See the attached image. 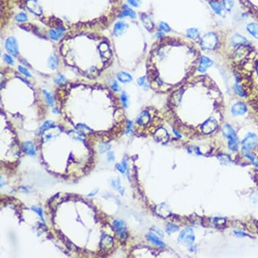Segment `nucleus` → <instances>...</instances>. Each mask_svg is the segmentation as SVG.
Segmentation results:
<instances>
[{"mask_svg": "<svg viewBox=\"0 0 258 258\" xmlns=\"http://www.w3.org/2000/svg\"><path fill=\"white\" fill-rule=\"evenodd\" d=\"M64 80V76H62V75H60V76H58V79L55 80V82H56V83H62V82H63Z\"/></svg>", "mask_w": 258, "mask_h": 258, "instance_id": "a19ab883", "label": "nucleus"}, {"mask_svg": "<svg viewBox=\"0 0 258 258\" xmlns=\"http://www.w3.org/2000/svg\"><path fill=\"white\" fill-rule=\"evenodd\" d=\"M53 112H56V113H58V112H59L58 111V110H57L56 109H54V110H53Z\"/></svg>", "mask_w": 258, "mask_h": 258, "instance_id": "49530a36", "label": "nucleus"}, {"mask_svg": "<svg viewBox=\"0 0 258 258\" xmlns=\"http://www.w3.org/2000/svg\"><path fill=\"white\" fill-rule=\"evenodd\" d=\"M131 127H132V122L129 120L128 121V125H127V130H126V134H128L130 132Z\"/></svg>", "mask_w": 258, "mask_h": 258, "instance_id": "79ce46f5", "label": "nucleus"}, {"mask_svg": "<svg viewBox=\"0 0 258 258\" xmlns=\"http://www.w3.org/2000/svg\"><path fill=\"white\" fill-rule=\"evenodd\" d=\"M43 93H44L45 96H46L47 104L50 106H52L53 105H54V99H53L52 95L50 93H47L46 91H43Z\"/></svg>", "mask_w": 258, "mask_h": 258, "instance_id": "cd10ccee", "label": "nucleus"}, {"mask_svg": "<svg viewBox=\"0 0 258 258\" xmlns=\"http://www.w3.org/2000/svg\"><path fill=\"white\" fill-rule=\"evenodd\" d=\"M116 168H117L118 170H119L122 174H124L125 170H126V169L124 168L123 166H122V165L119 164V163H116Z\"/></svg>", "mask_w": 258, "mask_h": 258, "instance_id": "4c0bfd02", "label": "nucleus"}, {"mask_svg": "<svg viewBox=\"0 0 258 258\" xmlns=\"http://www.w3.org/2000/svg\"><path fill=\"white\" fill-rule=\"evenodd\" d=\"M129 3L134 7H139L140 5L142 0H127Z\"/></svg>", "mask_w": 258, "mask_h": 258, "instance_id": "c9c22d12", "label": "nucleus"}, {"mask_svg": "<svg viewBox=\"0 0 258 258\" xmlns=\"http://www.w3.org/2000/svg\"><path fill=\"white\" fill-rule=\"evenodd\" d=\"M222 133L224 136L228 139L229 148L232 151H236L238 148V143H237V137L235 130L230 125L226 124L222 129Z\"/></svg>", "mask_w": 258, "mask_h": 258, "instance_id": "f257e3e1", "label": "nucleus"}, {"mask_svg": "<svg viewBox=\"0 0 258 258\" xmlns=\"http://www.w3.org/2000/svg\"><path fill=\"white\" fill-rule=\"evenodd\" d=\"M217 122L215 120L209 119L202 125V130L204 133L209 134L214 131L217 128Z\"/></svg>", "mask_w": 258, "mask_h": 258, "instance_id": "0eeeda50", "label": "nucleus"}, {"mask_svg": "<svg viewBox=\"0 0 258 258\" xmlns=\"http://www.w3.org/2000/svg\"><path fill=\"white\" fill-rule=\"evenodd\" d=\"M128 25L125 22H119L115 24L114 26V33L116 36H120L121 35L123 34V32L127 29Z\"/></svg>", "mask_w": 258, "mask_h": 258, "instance_id": "9b49d317", "label": "nucleus"}, {"mask_svg": "<svg viewBox=\"0 0 258 258\" xmlns=\"http://www.w3.org/2000/svg\"><path fill=\"white\" fill-rule=\"evenodd\" d=\"M194 240V232L191 228H186L180 234L179 242L185 246H190L193 243Z\"/></svg>", "mask_w": 258, "mask_h": 258, "instance_id": "7ed1b4c3", "label": "nucleus"}, {"mask_svg": "<svg viewBox=\"0 0 258 258\" xmlns=\"http://www.w3.org/2000/svg\"><path fill=\"white\" fill-rule=\"evenodd\" d=\"M218 39L214 33L210 32L205 35L201 41V46L204 50H213L216 46Z\"/></svg>", "mask_w": 258, "mask_h": 258, "instance_id": "f03ea898", "label": "nucleus"}, {"mask_svg": "<svg viewBox=\"0 0 258 258\" xmlns=\"http://www.w3.org/2000/svg\"><path fill=\"white\" fill-rule=\"evenodd\" d=\"M54 122L50 121V120H48L44 122V124L41 126L39 129V134H41L43 133L44 131H46V130L50 129L51 127H52L53 126H54Z\"/></svg>", "mask_w": 258, "mask_h": 258, "instance_id": "5701e85b", "label": "nucleus"}, {"mask_svg": "<svg viewBox=\"0 0 258 258\" xmlns=\"http://www.w3.org/2000/svg\"><path fill=\"white\" fill-rule=\"evenodd\" d=\"M159 27L161 30L165 31V32H169V31H171L170 27H169L168 24H166V22H159Z\"/></svg>", "mask_w": 258, "mask_h": 258, "instance_id": "2f4dec72", "label": "nucleus"}, {"mask_svg": "<svg viewBox=\"0 0 258 258\" xmlns=\"http://www.w3.org/2000/svg\"><path fill=\"white\" fill-rule=\"evenodd\" d=\"M210 5L216 14L220 16H222V17L225 16L226 10L224 7L223 3H221L218 1H212L210 2Z\"/></svg>", "mask_w": 258, "mask_h": 258, "instance_id": "423d86ee", "label": "nucleus"}, {"mask_svg": "<svg viewBox=\"0 0 258 258\" xmlns=\"http://www.w3.org/2000/svg\"><path fill=\"white\" fill-rule=\"evenodd\" d=\"M22 149L24 152L28 155H31V156H35L36 154L35 146L33 145V143L31 141L24 142L22 144Z\"/></svg>", "mask_w": 258, "mask_h": 258, "instance_id": "f8f14e48", "label": "nucleus"}, {"mask_svg": "<svg viewBox=\"0 0 258 258\" xmlns=\"http://www.w3.org/2000/svg\"><path fill=\"white\" fill-rule=\"evenodd\" d=\"M108 162H112L114 161V155L112 151H110L108 153Z\"/></svg>", "mask_w": 258, "mask_h": 258, "instance_id": "58836bf2", "label": "nucleus"}, {"mask_svg": "<svg viewBox=\"0 0 258 258\" xmlns=\"http://www.w3.org/2000/svg\"><path fill=\"white\" fill-rule=\"evenodd\" d=\"M31 209L40 216V218H41V220H43V222H45V220H44V218H43V210H42L41 208L39 207L32 206L31 207Z\"/></svg>", "mask_w": 258, "mask_h": 258, "instance_id": "c756f323", "label": "nucleus"}, {"mask_svg": "<svg viewBox=\"0 0 258 258\" xmlns=\"http://www.w3.org/2000/svg\"><path fill=\"white\" fill-rule=\"evenodd\" d=\"M111 146L110 145H108L107 143H102V144L100 146V152L101 153H104L105 152V151H108Z\"/></svg>", "mask_w": 258, "mask_h": 258, "instance_id": "72a5a7b5", "label": "nucleus"}, {"mask_svg": "<svg viewBox=\"0 0 258 258\" xmlns=\"http://www.w3.org/2000/svg\"><path fill=\"white\" fill-rule=\"evenodd\" d=\"M235 235H238V236H246V235L244 234V233H243V232H242L235 231Z\"/></svg>", "mask_w": 258, "mask_h": 258, "instance_id": "c03bdc74", "label": "nucleus"}, {"mask_svg": "<svg viewBox=\"0 0 258 258\" xmlns=\"http://www.w3.org/2000/svg\"><path fill=\"white\" fill-rule=\"evenodd\" d=\"M49 66L50 67L51 69H56L58 66V61L55 56H52L50 57V58L49 59Z\"/></svg>", "mask_w": 258, "mask_h": 258, "instance_id": "393cba45", "label": "nucleus"}, {"mask_svg": "<svg viewBox=\"0 0 258 258\" xmlns=\"http://www.w3.org/2000/svg\"><path fill=\"white\" fill-rule=\"evenodd\" d=\"M5 46L6 50L9 54L14 56H17L18 54L17 41H16V39H14V37L7 38L6 41Z\"/></svg>", "mask_w": 258, "mask_h": 258, "instance_id": "20e7f679", "label": "nucleus"}, {"mask_svg": "<svg viewBox=\"0 0 258 258\" xmlns=\"http://www.w3.org/2000/svg\"><path fill=\"white\" fill-rule=\"evenodd\" d=\"M117 78L119 81L122 82V83H129L133 80L132 76H130L129 74L124 72H121L118 74Z\"/></svg>", "mask_w": 258, "mask_h": 258, "instance_id": "6ab92c4d", "label": "nucleus"}, {"mask_svg": "<svg viewBox=\"0 0 258 258\" xmlns=\"http://www.w3.org/2000/svg\"><path fill=\"white\" fill-rule=\"evenodd\" d=\"M4 58H5V60L6 61V62L9 64L12 65L14 64V60L12 59V58L11 56H10L9 55H4Z\"/></svg>", "mask_w": 258, "mask_h": 258, "instance_id": "e433bc0d", "label": "nucleus"}, {"mask_svg": "<svg viewBox=\"0 0 258 258\" xmlns=\"http://www.w3.org/2000/svg\"><path fill=\"white\" fill-rule=\"evenodd\" d=\"M246 29L253 37L258 39V23L251 22L248 24Z\"/></svg>", "mask_w": 258, "mask_h": 258, "instance_id": "4468645a", "label": "nucleus"}, {"mask_svg": "<svg viewBox=\"0 0 258 258\" xmlns=\"http://www.w3.org/2000/svg\"><path fill=\"white\" fill-rule=\"evenodd\" d=\"M122 166H124V168L125 169L127 168V163H126V161H125V159H124V160L122 161Z\"/></svg>", "mask_w": 258, "mask_h": 258, "instance_id": "a18cd8bd", "label": "nucleus"}, {"mask_svg": "<svg viewBox=\"0 0 258 258\" xmlns=\"http://www.w3.org/2000/svg\"><path fill=\"white\" fill-rule=\"evenodd\" d=\"M64 29L62 28H57L56 30H50L49 31V34H50V37L54 40H58L60 37L62 35Z\"/></svg>", "mask_w": 258, "mask_h": 258, "instance_id": "dca6fc26", "label": "nucleus"}, {"mask_svg": "<svg viewBox=\"0 0 258 258\" xmlns=\"http://www.w3.org/2000/svg\"><path fill=\"white\" fill-rule=\"evenodd\" d=\"M212 65V61L210 58H207V57L203 56L202 59H201L199 71L202 72H204L209 67L211 66Z\"/></svg>", "mask_w": 258, "mask_h": 258, "instance_id": "ddd939ff", "label": "nucleus"}, {"mask_svg": "<svg viewBox=\"0 0 258 258\" xmlns=\"http://www.w3.org/2000/svg\"><path fill=\"white\" fill-rule=\"evenodd\" d=\"M16 20H17L18 22H25L27 20V16L25 14L20 13L16 16Z\"/></svg>", "mask_w": 258, "mask_h": 258, "instance_id": "7c9ffc66", "label": "nucleus"}, {"mask_svg": "<svg viewBox=\"0 0 258 258\" xmlns=\"http://www.w3.org/2000/svg\"><path fill=\"white\" fill-rule=\"evenodd\" d=\"M231 41L234 46H247V45L249 43V41L246 38L238 34L235 35L232 37Z\"/></svg>", "mask_w": 258, "mask_h": 258, "instance_id": "9d476101", "label": "nucleus"}, {"mask_svg": "<svg viewBox=\"0 0 258 258\" xmlns=\"http://www.w3.org/2000/svg\"><path fill=\"white\" fill-rule=\"evenodd\" d=\"M257 75H258V65H257Z\"/></svg>", "mask_w": 258, "mask_h": 258, "instance_id": "de8ad7c7", "label": "nucleus"}, {"mask_svg": "<svg viewBox=\"0 0 258 258\" xmlns=\"http://www.w3.org/2000/svg\"><path fill=\"white\" fill-rule=\"evenodd\" d=\"M150 120V116L148 112H143L141 113V114L139 116L138 120H137V123L140 125H145L147 124Z\"/></svg>", "mask_w": 258, "mask_h": 258, "instance_id": "a211bd4d", "label": "nucleus"}, {"mask_svg": "<svg viewBox=\"0 0 258 258\" xmlns=\"http://www.w3.org/2000/svg\"><path fill=\"white\" fill-rule=\"evenodd\" d=\"M121 99H122V104L124 106L125 108H126L128 106V96H127V94L126 93V92H123L121 95Z\"/></svg>", "mask_w": 258, "mask_h": 258, "instance_id": "473e14b6", "label": "nucleus"}, {"mask_svg": "<svg viewBox=\"0 0 258 258\" xmlns=\"http://www.w3.org/2000/svg\"><path fill=\"white\" fill-rule=\"evenodd\" d=\"M114 228L115 229V231L118 233L121 238H124L125 237V224L120 220H114L113 223Z\"/></svg>", "mask_w": 258, "mask_h": 258, "instance_id": "6e6552de", "label": "nucleus"}, {"mask_svg": "<svg viewBox=\"0 0 258 258\" xmlns=\"http://www.w3.org/2000/svg\"><path fill=\"white\" fill-rule=\"evenodd\" d=\"M234 88H235L236 93L238 94V95H239L241 97H244L245 95V92L243 90V89L242 88V87H241V86H239V85L236 84L235 85Z\"/></svg>", "mask_w": 258, "mask_h": 258, "instance_id": "c85d7f7f", "label": "nucleus"}, {"mask_svg": "<svg viewBox=\"0 0 258 258\" xmlns=\"http://www.w3.org/2000/svg\"><path fill=\"white\" fill-rule=\"evenodd\" d=\"M223 5L227 12H231L233 7H234L235 3L233 0H223Z\"/></svg>", "mask_w": 258, "mask_h": 258, "instance_id": "b1692460", "label": "nucleus"}, {"mask_svg": "<svg viewBox=\"0 0 258 258\" xmlns=\"http://www.w3.org/2000/svg\"><path fill=\"white\" fill-rule=\"evenodd\" d=\"M126 16H130V18H134L136 17V14H135V12L132 9H130L129 6L124 5L123 7V10H122L121 14L120 15V18L126 17Z\"/></svg>", "mask_w": 258, "mask_h": 258, "instance_id": "f3484780", "label": "nucleus"}, {"mask_svg": "<svg viewBox=\"0 0 258 258\" xmlns=\"http://www.w3.org/2000/svg\"><path fill=\"white\" fill-rule=\"evenodd\" d=\"M257 143V137L255 134L249 133L243 141L242 144L243 148L245 149H250L254 148Z\"/></svg>", "mask_w": 258, "mask_h": 258, "instance_id": "39448f33", "label": "nucleus"}, {"mask_svg": "<svg viewBox=\"0 0 258 258\" xmlns=\"http://www.w3.org/2000/svg\"><path fill=\"white\" fill-rule=\"evenodd\" d=\"M155 135H156L157 139H158L159 141H160L166 142V141H168V133L164 129H159L157 131V133H156V134H155Z\"/></svg>", "mask_w": 258, "mask_h": 258, "instance_id": "aec40b11", "label": "nucleus"}, {"mask_svg": "<svg viewBox=\"0 0 258 258\" xmlns=\"http://www.w3.org/2000/svg\"><path fill=\"white\" fill-rule=\"evenodd\" d=\"M18 70H19V71L20 72H22L23 75H24L25 76H28V77H31V74L28 72V71H27V70L26 69V68H23L22 66H18Z\"/></svg>", "mask_w": 258, "mask_h": 258, "instance_id": "f704fd0d", "label": "nucleus"}, {"mask_svg": "<svg viewBox=\"0 0 258 258\" xmlns=\"http://www.w3.org/2000/svg\"><path fill=\"white\" fill-rule=\"evenodd\" d=\"M187 35L191 39H196L199 37V32L197 28H189L187 31Z\"/></svg>", "mask_w": 258, "mask_h": 258, "instance_id": "4be33fe9", "label": "nucleus"}, {"mask_svg": "<svg viewBox=\"0 0 258 258\" xmlns=\"http://www.w3.org/2000/svg\"><path fill=\"white\" fill-rule=\"evenodd\" d=\"M145 76H143V77L139 78V80H138V84H139V85H143V84H144V83H145Z\"/></svg>", "mask_w": 258, "mask_h": 258, "instance_id": "37998d69", "label": "nucleus"}, {"mask_svg": "<svg viewBox=\"0 0 258 258\" xmlns=\"http://www.w3.org/2000/svg\"><path fill=\"white\" fill-rule=\"evenodd\" d=\"M143 23H144V24H145V26L146 27V28H148L149 30H151L153 28V23L151 22V21L149 20V18L145 17V16H144V17L143 18Z\"/></svg>", "mask_w": 258, "mask_h": 258, "instance_id": "bb28decb", "label": "nucleus"}, {"mask_svg": "<svg viewBox=\"0 0 258 258\" xmlns=\"http://www.w3.org/2000/svg\"><path fill=\"white\" fill-rule=\"evenodd\" d=\"M157 212L158 214L162 216L163 217H168L171 214L169 207L165 203L159 205L157 207Z\"/></svg>", "mask_w": 258, "mask_h": 258, "instance_id": "2eb2a0df", "label": "nucleus"}, {"mask_svg": "<svg viewBox=\"0 0 258 258\" xmlns=\"http://www.w3.org/2000/svg\"><path fill=\"white\" fill-rule=\"evenodd\" d=\"M147 239H148L150 241H151L153 244L158 245L159 247H164L165 245L163 243L162 241L159 240L156 236H155L154 235L151 234V233H149L148 235L147 236Z\"/></svg>", "mask_w": 258, "mask_h": 258, "instance_id": "412c9836", "label": "nucleus"}, {"mask_svg": "<svg viewBox=\"0 0 258 258\" xmlns=\"http://www.w3.org/2000/svg\"><path fill=\"white\" fill-rule=\"evenodd\" d=\"M247 111V108L245 104L242 102H239L234 105L232 108V112L235 116H240L243 115L245 113H246Z\"/></svg>", "mask_w": 258, "mask_h": 258, "instance_id": "1a4fd4ad", "label": "nucleus"}, {"mask_svg": "<svg viewBox=\"0 0 258 258\" xmlns=\"http://www.w3.org/2000/svg\"><path fill=\"white\" fill-rule=\"evenodd\" d=\"M112 88L114 90V91H120V87H119V85L116 83V81L114 82V83L112 86Z\"/></svg>", "mask_w": 258, "mask_h": 258, "instance_id": "ea45409f", "label": "nucleus"}, {"mask_svg": "<svg viewBox=\"0 0 258 258\" xmlns=\"http://www.w3.org/2000/svg\"><path fill=\"white\" fill-rule=\"evenodd\" d=\"M178 230V226L175 225L174 224H168L167 225L166 227V231L168 233H173L175 232Z\"/></svg>", "mask_w": 258, "mask_h": 258, "instance_id": "a878e982", "label": "nucleus"}]
</instances>
